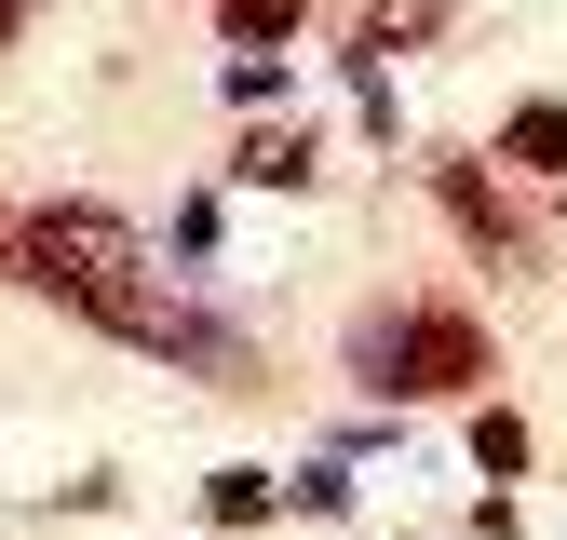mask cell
Segmentation results:
<instances>
[{
	"label": "cell",
	"mask_w": 567,
	"mask_h": 540,
	"mask_svg": "<svg viewBox=\"0 0 567 540\" xmlns=\"http://www.w3.org/2000/svg\"><path fill=\"white\" fill-rule=\"evenodd\" d=\"M460 446H473V472H486V487H514V472H527V419H514V405H473V419H460Z\"/></svg>",
	"instance_id": "obj_10"
},
{
	"label": "cell",
	"mask_w": 567,
	"mask_h": 540,
	"mask_svg": "<svg viewBox=\"0 0 567 540\" xmlns=\"http://www.w3.org/2000/svg\"><path fill=\"white\" fill-rule=\"evenodd\" d=\"M419 176H433V202H446V230L473 243V270H501V284H527V270H540V217L514 202V176L486 163V149H433Z\"/></svg>",
	"instance_id": "obj_3"
},
{
	"label": "cell",
	"mask_w": 567,
	"mask_h": 540,
	"mask_svg": "<svg viewBox=\"0 0 567 540\" xmlns=\"http://www.w3.org/2000/svg\"><path fill=\"white\" fill-rule=\"evenodd\" d=\"M284 513H311V527H351V513H365V472H351V459H311V472H284Z\"/></svg>",
	"instance_id": "obj_8"
},
{
	"label": "cell",
	"mask_w": 567,
	"mask_h": 540,
	"mask_svg": "<svg viewBox=\"0 0 567 540\" xmlns=\"http://www.w3.org/2000/svg\"><path fill=\"white\" fill-rule=\"evenodd\" d=\"M446 28H460V0H365V14H351V41H338V68H379V82H392V54L446 41Z\"/></svg>",
	"instance_id": "obj_5"
},
{
	"label": "cell",
	"mask_w": 567,
	"mask_h": 540,
	"mask_svg": "<svg viewBox=\"0 0 567 540\" xmlns=\"http://www.w3.org/2000/svg\"><path fill=\"white\" fill-rule=\"evenodd\" d=\"M298 28H311V0H217V41L230 54H284Z\"/></svg>",
	"instance_id": "obj_9"
},
{
	"label": "cell",
	"mask_w": 567,
	"mask_h": 540,
	"mask_svg": "<svg viewBox=\"0 0 567 540\" xmlns=\"http://www.w3.org/2000/svg\"><path fill=\"white\" fill-rule=\"evenodd\" d=\"M486 163H501V176H527L554 217H567V95H514V108H501V149H486Z\"/></svg>",
	"instance_id": "obj_4"
},
{
	"label": "cell",
	"mask_w": 567,
	"mask_h": 540,
	"mask_svg": "<svg viewBox=\"0 0 567 540\" xmlns=\"http://www.w3.org/2000/svg\"><path fill=\"white\" fill-rule=\"evenodd\" d=\"M486 378H501L486 311H460V298L351 311V392H365V405H486Z\"/></svg>",
	"instance_id": "obj_1"
},
{
	"label": "cell",
	"mask_w": 567,
	"mask_h": 540,
	"mask_svg": "<svg viewBox=\"0 0 567 540\" xmlns=\"http://www.w3.org/2000/svg\"><path fill=\"white\" fill-rule=\"evenodd\" d=\"M0 270H14L28 298H54V311H95L109 284H135V270H150V230L109 217V202H28L14 243H0Z\"/></svg>",
	"instance_id": "obj_2"
},
{
	"label": "cell",
	"mask_w": 567,
	"mask_h": 540,
	"mask_svg": "<svg viewBox=\"0 0 567 540\" xmlns=\"http://www.w3.org/2000/svg\"><path fill=\"white\" fill-rule=\"evenodd\" d=\"M284 95V54H230V108H270Z\"/></svg>",
	"instance_id": "obj_11"
},
{
	"label": "cell",
	"mask_w": 567,
	"mask_h": 540,
	"mask_svg": "<svg viewBox=\"0 0 567 540\" xmlns=\"http://www.w3.org/2000/svg\"><path fill=\"white\" fill-rule=\"evenodd\" d=\"M230 176L270 189V202H298V189H324V135H311V122H257L244 149H230Z\"/></svg>",
	"instance_id": "obj_6"
},
{
	"label": "cell",
	"mask_w": 567,
	"mask_h": 540,
	"mask_svg": "<svg viewBox=\"0 0 567 540\" xmlns=\"http://www.w3.org/2000/svg\"><path fill=\"white\" fill-rule=\"evenodd\" d=\"M0 243H14V202H0Z\"/></svg>",
	"instance_id": "obj_12"
},
{
	"label": "cell",
	"mask_w": 567,
	"mask_h": 540,
	"mask_svg": "<svg viewBox=\"0 0 567 540\" xmlns=\"http://www.w3.org/2000/svg\"><path fill=\"white\" fill-rule=\"evenodd\" d=\"M270 513H284V472L270 459H217V472H203V527H217V540H244Z\"/></svg>",
	"instance_id": "obj_7"
}]
</instances>
